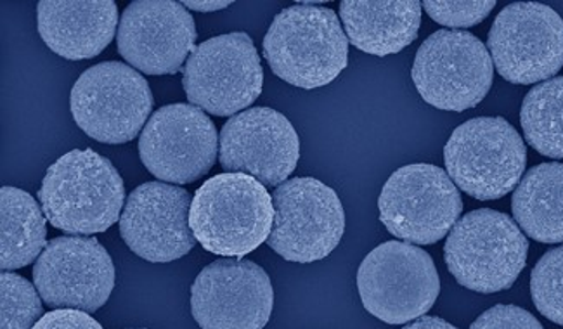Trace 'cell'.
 I'll return each mask as SVG.
<instances>
[{"label": "cell", "instance_id": "cell-4", "mask_svg": "<svg viewBox=\"0 0 563 329\" xmlns=\"http://www.w3.org/2000/svg\"><path fill=\"white\" fill-rule=\"evenodd\" d=\"M522 229L501 211L474 210L457 220L445 241L444 259L454 279L477 293L514 286L527 264Z\"/></svg>", "mask_w": 563, "mask_h": 329}, {"label": "cell", "instance_id": "cell-3", "mask_svg": "<svg viewBox=\"0 0 563 329\" xmlns=\"http://www.w3.org/2000/svg\"><path fill=\"white\" fill-rule=\"evenodd\" d=\"M264 57L286 84L318 89L347 68V33L331 9L307 2L291 6L274 18L264 39Z\"/></svg>", "mask_w": 563, "mask_h": 329}, {"label": "cell", "instance_id": "cell-12", "mask_svg": "<svg viewBox=\"0 0 563 329\" xmlns=\"http://www.w3.org/2000/svg\"><path fill=\"white\" fill-rule=\"evenodd\" d=\"M487 47L494 68L510 84L547 81L563 66V20L538 2L507 6L490 26Z\"/></svg>", "mask_w": 563, "mask_h": 329}, {"label": "cell", "instance_id": "cell-27", "mask_svg": "<svg viewBox=\"0 0 563 329\" xmlns=\"http://www.w3.org/2000/svg\"><path fill=\"white\" fill-rule=\"evenodd\" d=\"M470 329H544L531 312L517 305H496L478 316Z\"/></svg>", "mask_w": 563, "mask_h": 329}, {"label": "cell", "instance_id": "cell-6", "mask_svg": "<svg viewBox=\"0 0 563 329\" xmlns=\"http://www.w3.org/2000/svg\"><path fill=\"white\" fill-rule=\"evenodd\" d=\"M364 309L387 325H406L429 314L441 292L432 256L415 244L387 241L367 253L357 271Z\"/></svg>", "mask_w": 563, "mask_h": 329}, {"label": "cell", "instance_id": "cell-2", "mask_svg": "<svg viewBox=\"0 0 563 329\" xmlns=\"http://www.w3.org/2000/svg\"><path fill=\"white\" fill-rule=\"evenodd\" d=\"M273 196L246 174H219L192 196L189 226L207 252L243 259L269 240Z\"/></svg>", "mask_w": 563, "mask_h": 329}, {"label": "cell", "instance_id": "cell-29", "mask_svg": "<svg viewBox=\"0 0 563 329\" xmlns=\"http://www.w3.org/2000/svg\"><path fill=\"white\" fill-rule=\"evenodd\" d=\"M402 329H457L456 326L450 325L441 317H420L418 321L405 326Z\"/></svg>", "mask_w": 563, "mask_h": 329}, {"label": "cell", "instance_id": "cell-21", "mask_svg": "<svg viewBox=\"0 0 563 329\" xmlns=\"http://www.w3.org/2000/svg\"><path fill=\"white\" fill-rule=\"evenodd\" d=\"M514 217L539 243H563V163H541L527 172L511 199Z\"/></svg>", "mask_w": 563, "mask_h": 329}, {"label": "cell", "instance_id": "cell-24", "mask_svg": "<svg viewBox=\"0 0 563 329\" xmlns=\"http://www.w3.org/2000/svg\"><path fill=\"white\" fill-rule=\"evenodd\" d=\"M0 329H33L44 316L38 289L11 271L0 274Z\"/></svg>", "mask_w": 563, "mask_h": 329}, {"label": "cell", "instance_id": "cell-13", "mask_svg": "<svg viewBox=\"0 0 563 329\" xmlns=\"http://www.w3.org/2000/svg\"><path fill=\"white\" fill-rule=\"evenodd\" d=\"M221 135L209 114L188 102L159 108L144 127L140 155L162 183L191 184L212 171Z\"/></svg>", "mask_w": 563, "mask_h": 329}, {"label": "cell", "instance_id": "cell-19", "mask_svg": "<svg viewBox=\"0 0 563 329\" xmlns=\"http://www.w3.org/2000/svg\"><path fill=\"white\" fill-rule=\"evenodd\" d=\"M42 41L71 62L99 56L113 41L119 9L111 0H42L37 11Z\"/></svg>", "mask_w": 563, "mask_h": 329}, {"label": "cell", "instance_id": "cell-8", "mask_svg": "<svg viewBox=\"0 0 563 329\" xmlns=\"http://www.w3.org/2000/svg\"><path fill=\"white\" fill-rule=\"evenodd\" d=\"M382 224L399 240L433 244L450 234L463 211V199L448 172L412 163L388 177L382 189Z\"/></svg>", "mask_w": 563, "mask_h": 329}, {"label": "cell", "instance_id": "cell-7", "mask_svg": "<svg viewBox=\"0 0 563 329\" xmlns=\"http://www.w3.org/2000/svg\"><path fill=\"white\" fill-rule=\"evenodd\" d=\"M489 50L472 33L439 30L418 50L411 78L424 102L444 111L472 110L493 87Z\"/></svg>", "mask_w": 563, "mask_h": 329}, {"label": "cell", "instance_id": "cell-28", "mask_svg": "<svg viewBox=\"0 0 563 329\" xmlns=\"http://www.w3.org/2000/svg\"><path fill=\"white\" fill-rule=\"evenodd\" d=\"M33 329H102V326L82 310L56 309L44 314Z\"/></svg>", "mask_w": 563, "mask_h": 329}, {"label": "cell", "instance_id": "cell-17", "mask_svg": "<svg viewBox=\"0 0 563 329\" xmlns=\"http://www.w3.org/2000/svg\"><path fill=\"white\" fill-rule=\"evenodd\" d=\"M192 198L184 187L146 183L135 187L120 217V234L144 261L167 264L197 246L189 226Z\"/></svg>", "mask_w": 563, "mask_h": 329}, {"label": "cell", "instance_id": "cell-10", "mask_svg": "<svg viewBox=\"0 0 563 329\" xmlns=\"http://www.w3.org/2000/svg\"><path fill=\"white\" fill-rule=\"evenodd\" d=\"M269 244L285 261H323L342 241L345 211L330 186L314 177L286 180L273 193Z\"/></svg>", "mask_w": 563, "mask_h": 329}, {"label": "cell", "instance_id": "cell-9", "mask_svg": "<svg viewBox=\"0 0 563 329\" xmlns=\"http://www.w3.org/2000/svg\"><path fill=\"white\" fill-rule=\"evenodd\" d=\"M183 86L192 106L216 117H234L254 105L264 87L254 41L234 32L197 45L184 66Z\"/></svg>", "mask_w": 563, "mask_h": 329}, {"label": "cell", "instance_id": "cell-22", "mask_svg": "<svg viewBox=\"0 0 563 329\" xmlns=\"http://www.w3.org/2000/svg\"><path fill=\"white\" fill-rule=\"evenodd\" d=\"M47 217L29 193L18 187L0 189V267H26L44 252Z\"/></svg>", "mask_w": 563, "mask_h": 329}, {"label": "cell", "instance_id": "cell-25", "mask_svg": "<svg viewBox=\"0 0 563 329\" xmlns=\"http://www.w3.org/2000/svg\"><path fill=\"white\" fill-rule=\"evenodd\" d=\"M531 295L539 312L563 326V246L544 253L532 268Z\"/></svg>", "mask_w": 563, "mask_h": 329}, {"label": "cell", "instance_id": "cell-20", "mask_svg": "<svg viewBox=\"0 0 563 329\" xmlns=\"http://www.w3.org/2000/svg\"><path fill=\"white\" fill-rule=\"evenodd\" d=\"M349 42L373 56L397 54L418 37L421 4L417 0H343L340 4Z\"/></svg>", "mask_w": 563, "mask_h": 329}, {"label": "cell", "instance_id": "cell-1", "mask_svg": "<svg viewBox=\"0 0 563 329\" xmlns=\"http://www.w3.org/2000/svg\"><path fill=\"white\" fill-rule=\"evenodd\" d=\"M38 201L51 226L90 237L120 220L125 184L110 160L92 150H74L51 165Z\"/></svg>", "mask_w": 563, "mask_h": 329}, {"label": "cell", "instance_id": "cell-15", "mask_svg": "<svg viewBox=\"0 0 563 329\" xmlns=\"http://www.w3.org/2000/svg\"><path fill=\"white\" fill-rule=\"evenodd\" d=\"M273 305L266 271L241 259L212 262L191 286V314L201 329H264Z\"/></svg>", "mask_w": 563, "mask_h": 329}, {"label": "cell", "instance_id": "cell-16", "mask_svg": "<svg viewBox=\"0 0 563 329\" xmlns=\"http://www.w3.org/2000/svg\"><path fill=\"white\" fill-rule=\"evenodd\" d=\"M219 158L229 174H246L264 186L288 180L300 158V139L285 114L273 108H250L222 127Z\"/></svg>", "mask_w": 563, "mask_h": 329}, {"label": "cell", "instance_id": "cell-23", "mask_svg": "<svg viewBox=\"0 0 563 329\" xmlns=\"http://www.w3.org/2000/svg\"><path fill=\"white\" fill-rule=\"evenodd\" d=\"M520 123L527 143L538 153L563 158V77L541 81L527 94Z\"/></svg>", "mask_w": 563, "mask_h": 329}, {"label": "cell", "instance_id": "cell-14", "mask_svg": "<svg viewBox=\"0 0 563 329\" xmlns=\"http://www.w3.org/2000/svg\"><path fill=\"white\" fill-rule=\"evenodd\" d=\"M33 283L53 309L92 314L113 292L114 265L96 238H56L33 265Z\"/></svg>", "mask_w": 563, "mask_h": 329}, {"label": "cell", "instance_id": "cell-26", "mask_svg": "<svg viewBox=\"0 0 563 329\" xmlns=\"http://www.w3.org/2000/svg\"><path fill=\"white\" fill-rule=\"evenodd\" d=\"M496 2H448V0H427L423 8L439 25L450 29H470L489 17Z\"/></svg>", "mask_w": 563, "mask_h": 329}, {"label": "cell", "instance_id": "cell-18", "mask_svg": "<svg viewBox=\"0 0 563 329\" xmlns=\"http://www.w3.org/2000/svg\"><path fill=\"white\" fill-rule=\"evenodd\" d=\"M117 44L134 69L174 75L197 50V26L179 2L135 0L123 11Z\"/></svg>", "mask_w": 563, "mask_h": 329}, {"label": "cell", "instance_id": "cell-5", "mask_svg": "<svg viewBox=\"0 0 563 329\" xmlns=\"http://www.w3.org/2000/svg\"><path fill=\"white\" fill-rule=\"evenodd\" d=\"M445 171L466 195L481 201L514 191L526 172L519 132L501 117H478L457 127L444 147Z\"/></svg>", "mask_w": 563, "mask_h": 329}, {"label": "cell", "instance_id": "cell-30", "mask_svg": "<svg viewBox=\"0 0 563 329\" xmlns=\"http://www.w3.org/2000/svg\"><path fill=\"white\" fill-rule=\"evenodd\" d=\"M184 8L191 9V11H198V13H213V11H221V9L229 8L231 2H219V0H203V2H197V0H188L183 2Z\"/></svg>", "mask_w": 563, "mask_h": 329}, {"label": "cell", "instance_id": "cell-11", "mask_svg": "<svg viewBox=\"0 0 563 329\" xmlns=\"http://www.w3.org/2000/svg\"><path fill=\"white\" fill-rule=\"evenodd\" d=\"M152 110L153 94L146 78L123 63L92 66L71 89L75 122L99 143H129L150 122Z\"/></svg>", "mask_w": 563, "mask_h": 329}]
</instances>
